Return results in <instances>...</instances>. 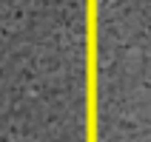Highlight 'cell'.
<instances>
[{"label":"cell","mask_w":151,"mask_h":142,"mask_svg":"<svg viewBox=\"0 0 151 142\" xmlns=\"http://www.w3.org/2000/svg\"><path fill=\"white\" fill-rule=\"evenodd\" d=\"M91 142H151V0H88Z\"/></svg>","instance_id":"6da1fadb"}]
</instances>
